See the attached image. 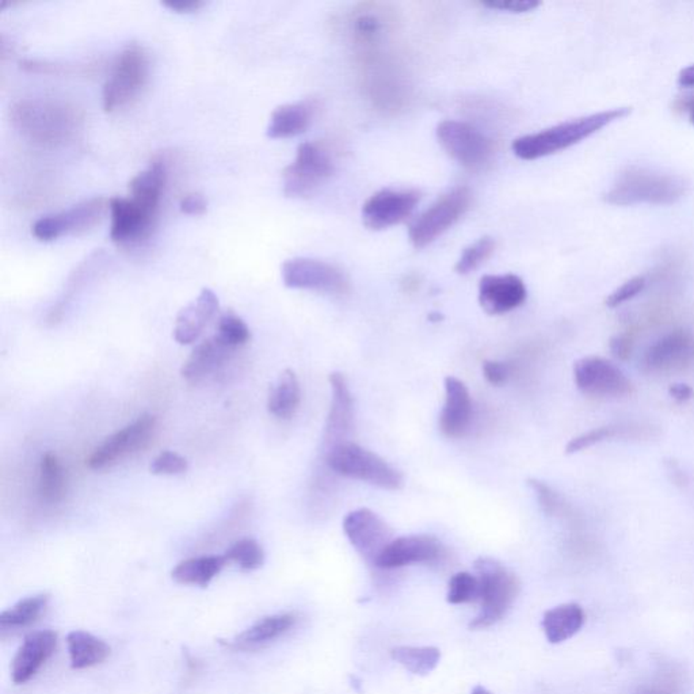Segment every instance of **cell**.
<instances>
[{
	"instance_id": "6da1fadb",
	"label": "cell",
	"mask_w": 694,
	"mask_h": 694,
	"mask_svg": "<svg viewBox=\"0 0 694 694\" xmlns=\"http://www.w3.org/2000/svg\"><path fill=\"white\" fill-rule=\"evenodd\" d=\"M16 130L41 146H59L75 138L83 124L81 109L49 98H21L10 106Z\"/></svg>"
},
{
	"instance_id": "7a4b0ae2",
	"label": "cell",
	"mask_w": 694,
	"mask_h": 694,
	"mask_svg": "<svg viewBox=\"0 0 694 694\" xmlns=\"http://www.w3.org/2000/svg\"><path fill=\"white\" fill-rule=\"evenodd\" d=\"M631 113L632 109L624 106L562 122L540 132L518 138L513 143V152L520 159H541L581 143L584 139L600 132L617 120L625 119Z\"/></svg>"
},
{
	"instance_id": "3957f363",
	"label": "cell",
	"mask_w": 694,
	"mask_h": 694,
	"mask_svg": "<svg viewBox=\"0 0 694 694\" xmlns=\"http://www.w3.org/2000/svg\"><path fill=\"white\" fill-rule=\"evenodd\" d=\"M689 183L680 175L643 168H628L614 180L603 199L611 205H671L684 198Z\"/></svg>"
},
{
	"instance_id": "277c9868",
	"label": "cell",
	"mask_w": 694,
	"mask_h": 694,
	"mask_svg": "<svg viewBox=\"0 0 694 694\" xmlns=\"http://www.w3.org/2000/svg\"><path fill=\"white\" fill-rule=\"evenodd\" d=\"M475 570L480 581L482 611L471 622L472 630H483L504 619L516 598L520 594V581L516 574L490 557H480L475 562Z\"/></svg>"
},
{
	"instance_id": "5b68a950",
	"label": "cell",
	"mask_w": 694,
	"mask_h": 694,
	"mask_svg": "<svg viewBox=\"0 0 694 694\" xmlns=\"http://www.w3.org/2000/svg\"><path fill=\"white\" fill-rule=\"evenodd\" d=\"M326 463L335 474L361 480L382 490L395 491L403 486V475L376 453L345 442L326 452Z\"/></svg>"
},
{
	"instance_id": "8992f818",
	"label": "cell",
	"mask_w": 694,
	"mask_h": 694,
	"mask_svg": "<svg viewBox=\"0 0 694 694\" xmlns=\"http://www.w3.org/2000/svg\"><path fill=\"white\" fill-rule=\"evenodd\" d=\"M149 75V57L146 48L135 41L127 43L103 84V109L113 111L132 102L146 86Z\"/></svg>"
},
{
	"instance_id": "52a82bcc",
	"label": "cell",
	"mask_w": 694,
	"mask_h": 694,
	"mask_svg": "<svg viewBox=\"0 0 694 694\" xmlns=\"http://www.w3.org/2000/svg\"><path fill=\"white\" fill-rule=\"evenodd\" d=\"M335 163L326 147L319 143L300 144L296 159L283 173L284 193L288 197H307L332 178Z\"/></svg>"
},
{
	"instance_id": "ba28073f",
	"label": "cell",
	"mask_w": 694,
	"mask_h": 694,
	"mask_svg": "<svg viewBox=\"0 0 694 694\" xmlns=\"http://www.w3.org/2000/svg\"><path fill=\"white\" fill-rule=\"evenodd\" d=\"M437 139L445 152L467 170H482L494 155L493 141L468 122L442 121L437 127Z\"/></svg>"
},
{
	"instance_id": "9c48e42d",
	"label": "cell",
	"mask_w": 694,
	"mask_h": 694,
	"mask_svg": "<svg viewBox=\"0 0 694 694\" xmlns=\"http://www.w3.org/2000/svg\"><path fill=\"white\" fill-rule=\"evenodd\" d=\"M472 204V193L467 188H456L437 199L410 227V240L415 248H423L452 228Z\"/></svg>"
},
{
	"instance_id": "30bf717a",
	"label": "cell",
	"mask_w": 694,
	"mask_h": 694,
	"mask_svg": "<svg viewBox=\"0 0 694 694\" xmlns=\"http://www.w3.org/2000/svg\"><path fill=\"white\" fill-rule=\"evenodd\" d=\"M283 280L288 288L305 289L342 296L350 291L349 278L340 267L313 258H292L283 265Z\"/></svg>"
},
{
	"instance_id": "8fae6325",
	"label": "cell",
	"mask_w": 694,
	"mask_h": 694,
	"mask_svg": "<svg viewBox=\"0 0 694 694\" xmlns=\"http://www.w3.org/2000/svg\"><path fill=\"white\" fill-rule=\"evenodd\" d=\"M108 205L105 197H92L70 209L43 216L33 224V235L40 240H54L63 235L83 234L100 223Z\"/></svg>"
},
{
	"instance_id": "7c38bea8",
	"label": "cell",
	"mask_w": 694,
	"mask_h": 694,
	"mask_svg": "<svg viewBox=\"0 0 694 694\" xmlns=\"http://www.w3.org/2000/svg\"><path fill=\"white\" fill-rule=\"evenodd\" d=\"M157 429V417L144 414L135 422L105 439L87 460L92 469H105L116 466L122 458L144 449L151 441Z\"/></svg>"
},
{
	"instance_id": "4fadbf2b",
	"label": "cell",
	"mask_w": 694,
	"mask_h": 694,
	"mask_svg": "<svg viewBox=\"0 0 694 694\" xmlns=\"http://www.w3.org/2000/svg\"><path fill=\"white\" fill-rule=\"evenodd\" d=\"M111 213V236L124 247L138 246L151 236L157 224L158 210L140 204L135 198L113 197L109 199Z\"/></svg>"
},
{
	"instance_id": "5bb4252c",
	"label": "cell",
	"mask_w": 694,
	"mask_h": 694,
	"mask_svg": "<svg viewBox=\"0 0 694 694\" xmlns=\"http://www.w3.org/2000/svg\"><path fill=\"white\" fill-rule=\"evenodd\" d=\"M420 201V193L411 188H384L366 199L362 221L371 231H381L403 223Z\"/></svg>"
},
{
	"instance_id": "9a60e30c",
	"label": "cell",
	"mask_w": 694,
	"mask_h": 694,
	"mask_svg": "<svg viewBox=\"0 0 694 694\" xmlns=\"http://www.w3.org/2000/svg\"><path fill=\"white\" fill-rule=\"evenodd\" d=\"M343 532L355 551L373 564L393 540L392 529L387 522L369 509L349 513L343 520Z\"/></svg>"
},
{
	"instance_id": "2e32d148",
	"label": "cell",
	"mask_w": 694,
	"mask_h": 694,
	"mask_svg": "<svg viewBox=\"0 0 694 694\" xmlns=\"http://www.w3.org/2000/svg\"><path fill=\"white\" fill-rule=\"evenodd\" d=\"M576 387L587 395L624 396L632 390L630 380L611 361L584 357L574 365Z\"/></svg>"
},
{
	"instance_id": "e0dca14e",
	"label": "cell",
	"mask_w": 694,
	"mask_h": 694,
	"mask_svg": "<svg viewBox=\"0 0 694 694\" xmlns=\"http://www.w3.org/2000/svg\"><path fill=\"white\" fill-rule=\"evenodd\" d=\"M445 548L434 535H415L393 538L374 565L384 570L406 567L418 563H437L444 557Z\"/></svg>"
},
{
	"instance_id": "ac0fdd59",
	"label": "cell",
	"mask_w": 694,
	"mask_h": 694,
	"mask_svg": "<svg viewBox=\"0 0 694 694\" xmlns=\"http://www.w3.org/2000/svg\"><path fill=\"white\" fill-rule=\"evenodd\" d=\"M329 380L332 384L333 400L324 433V452L349 442L347 439L352 433L354 420V400L346 377L340 371H333Z\"/></svg>"
},
{
	"instance_id": "d6986e66",
	"label": "cell",
	"mask_w": 694,
	"mask_h": 694,
	"mask_svg": "<svg viewBox=\"0 0 694 694\" xmlns=\"http://www.w3.org/2000/svg\"><path fill=\"white\" fill-rule=\"evenodd\" d=\"M527 291L516 275H485L479 283L480 307L490 315H502L524 304Z\"/></svg>"
},
{
	"instance_id": "ffe728a7",
	"label": "cell",
	"mask_w": 694,
	"mask_h": 694,
	"mask_svg": "<svg viewBox=\"0 0 694 694\" xmlns=\"http://www.w3.org/2000/svg\"><path fill=\"white\" fill-rule=\"evenodd\" d=\"M57 647V633L54 631H37L24 638L19 647L11 668L14 684H26L45 665L54 654Z\"/></svg>"
},
{
	"instance_id": "44dd1931",
	"label": "cell",
	"mask_w": 694,
	"mask_h": 694,
	"mask_svg": "<svg viewBox=\"0 0 694 694\" xmlns=\"http://www.w3.org/2000/svg\"><path fill=\"white\" fill-rule=\"evenodd\" d=\"M694 361V337L685 330L665 335L647 350L644 363L650 371H670L687 368Z\"/></svg>"
},
{
	"instance_id": "7402d4cb",
	"label": "cell",
	"mask_w": 694,
	"mask_h": 694,
	"mask_svg": "<svg viewBox=\"0 0 694 694\" xmlns=\"http://www.w3.org/2000/svg\"><path fill=\"white\" fill-rule=\"evenodd\" d=\"M472 420V399L468 388L453 376L445 379V404L439 415V430L448 439H460Z\"/></svg>"
},
{
	"instance_id": "603a6c76",
	"label": "cell",
	"mask_w": 694,
	"mask_h": 694,
	"mask_svg": "<svg viewBox=\"0 0 694 694\" xmlns=\"http://www.w3.org/2000/svg\"><path fill=\"white\" fill-rule=\"evenodd\" d=\"M218 313V299L215 292L202 289L196 300L186 305L177 316L174 329V340L179 345H190L196 342L205 327Z\"/></svg>"
},
{
	"instance_id": "cb8c5ba5",
	"label": "cell",
	"mask_w": 694,
	"mask_h": 694,
	"mask_svg": "<svg viewBox=\"0 0 694 694\" xmlns=\"http://www.w3.org/2000/svg\"><path fill=\"white\" fill-rule=\"evenodd\" d=\"M234 350L229 349L216 335L196 346L180 369V374L188 384H198L209 374L215 373Z\"/></svg>"
},
{
	"instance_id": "d4e9b609",
	"label": "cell",
	"mask_w": 694,
	"mask_h": 694,
	"mask_svg": "<svg viewBox=\"0 0 694 694\" xmlns=\"http://www.w3.org/2000/svg\"><path fill=\"white\" fill-rule=\"evenodd\" d=\"M297 617L294 613L275 614L265 617L255 624L240 633L231 643L227 646L240 651H251V650L262 649L272 641H277L281 636L288 633L296 625Z\"/></svg>"
},
{
	"instance_id": "484cf974",
	"label": "cell",
	"mask_w": 694,
	"mask_h": 694,
	"mask_svg": "<svg viewBox=\"0 0 694 694\" xmlns=\"http://www.w3.org/2000/svg\"><path fill=\"white\" fill-rule=\"evenodd\" d=\"M313 116L315 105L311 101L278 106L270 117L267 136L273 139H286L300 135L308 130Z\"/></svg>"
},
{
	"instance_id": "4316f807",
	"label": "cell",
	"mask_w": 694,
	"mask_h": 694,
	"mask_svg": "<svg viewBox=\"0 0 694 694\" xmlns=\"http://www.w3.org/2000/svg\"><path fill=\"white\" fill-rule=\"evenodd\" d=\"M583 609L578 603H564L544 614L543 630L549 643L559 644L575 636L583 627Z\"/></svg>"
},
{
	"instance_id": "83f0119b",
	"label": "cell",
	"mask_w": 694,
	"mask_h": 694,
	"mask_svg": "<svg viewBox=\"0 0 694 694\" xmlns=\"http://www.w3.org/2000/svg\"><path fill=\"white\" fill-rule=\"evenodd\" d=\"M168 182L165 160L154 159L151 165L130 179V197L151 209L159 210L160 199Z\"/></svg>"
},
{
	"instance_id": "f1b7e54d",
	"label": "cell",
	"mask_w": 694,
	"mask_h": 694,
	"mask_svg": "<svg viewBox=\"0 0 694 694\" xmlns=\"http://www.w3.org/2000/svg\"><path fill=\"white\" fill-rule=\"evenodd\" d=\"M227 563L228 560L224 554L191 557L178 563L171 576L179 584L207 587L226 567Z\"/></svg>"
},
{
	"instance_id": "f546056e",
	"label": "cell",
	"mask_w": 694,
	"mask_h": 694,
	"mask_svg": "<svg viewBox=\"0 0 694 694\" xmlns=\"http://www.w3.org/2000/svg\"><path fill=\"white\" fill-rule=\"evenodd\" d=\"M71 666L75 670L100 665L111 654V647L97 636L86 631H72L67 636Z\"/></svg>"
},
{
	"instance_id": "4dcf8cb0",
	"label": "cell",
	"mask_w": 694,
	"mask_h": 694,
	"mask_svg": "<svg viewBox=\"0 0 694 694\" xmlns=\"http://www.w3.org/2000/svg\"><path fill=\"white\" fill-rule=\"evenodd\" d=\"M302 400V390L296 373L286 369L270 390L267 410L278 419H291L296 414Z\"/></svg>"
},
{
	"instance_id": "1f68e13d",
	"label": "cell",
	"mask_w": 694,
	"mask_h": 694,
	"mask_svg": "<svg viewBox=\"0 0 694 694\" xmlns=\"http://www.w3.org/2000/svg\"><path fill=\"white\" fill-rule=\"evenodd\" d=\"M67 472L56 453L48 452L43 456L40 463V480L38 493L46 504H60L67 496Z\"/></svg>"
},
{
	"instance_id": "d6a6232c",
	"label": "cell",
	"mask_w": 694,
	"mask_h": 694,
	"mask_svg": "<svg viewBox=\"0 0 694 694\" xmlns=\"http://www.w3.org/2000/svg\"><path fill=\"white\" fill-rule=\"evenodd\" d=\"M49 605L48 594L32 595L0 614V632H13L34 624Z\"/></svg>"
},
{
	"instance_id": "836d02e7",
	"label": "cell",
	"mask_w": 694,
	"mask_h": 694,
	"mask_svg": "<svg viewBox=\"0 0 694 694\" xmlns=\"http://www.w3.org/2000/svg\"><path fill=\"white\" fill-rule=\"evenodd\" d=\"M390 657L412 674L428 676L439 665L441 652L434 647H395Z\"/></svg>"
},
{
	"instance_id": "e575fe53",
	"label": "cell",
	"mask_w": 694,
	"mask_h": 694,
	"mask_svg": "<svg viewBox=\"0 0 694 694\" xmlns=\"http://www.w3.org/2000/svg\"><path fill=\"white\" fill-rule=\"evenodd\" d=\"M224 556L228 563H235L245 571L258 570L265 563L264 548L254 538L236 541L234 545L229 546Z\"/></svg>"
},
{
	"instance_id": "d590c367",
	"label": "cell",
	"mask_w": 694,
	"mask_h": 694,
	"mask_svg": "<svg viewBox=\"0 0 694 694\" xmlns=\"http://www.w3.org/2000/svg\"><path fill=\"white\" fill-rule=\"evenodd\" d=\"M496 243L493 237H480L477 242L466 248L456 264L455 270L458 275H466L479 269L496 251Z\"/></svg>"
},
{
	"instance_id": "8d00e7d4",
	"label": "cell",
	"mask_w": 694,
	"mask_h": 694,
	"mask_svg": "<svg viewBox=\"0 0 694 694\" xmlns=\"http://www.w3.org/2000/svg\"><path fill=\"white\" fill-rule=\"evenodd\" d=\"M216 337L231 350L246 345L250 341L251 333L247 324L236 313L228 311L221 315L217 324Z\"/></svg>"
},
{
	"instance_id": "74e56055",
	"label": "cell",
	"mask_w": 694,
	"mask_h": 694,
	"mask_svg": "<svg viewBox=\"0 0 694 694\" xmlns=\"http://www.w3.org/2000/svg\"><path fill=\"white\" fill-rule=\"evenodd\" d=\"M22 70L34 73H92L97 70V63H60L51 60L26 59L21 62Z\"/></svg>"
},
{
	"instance_id": "f35d334b",
	"label": "cell",
	"mask_w": 694,
	"mask_h": 694,
	"mask_svg": "<svg viewBox=\"0 0 694 694\" xmlns=\"http://www.w3.org/2000/svg\"><path fill=\"white\" fill-rule=\"evenodd\" d=\"M480 600V581L469 573H458L452 576L448 589V602L452 605L477 602Z\"/></svg>"
},
{
	"instance_id": "ab89813d",
	"label": "cell",
	"mask_w": 694,
	"mask_h": 694,
	"mask_svg": "<svg viewBox=\"0 0 694 694\" xmlns=\"http://www.w3.org/2000/svg\"><path fill=\"white\" fill-rule=\"evenodd\" d=\"M527 485L535 491V498H537L541 510L549 517L563 515L565 509H567L564 499L551 486L537 479L527 480Z\"/></svg>"
},
{
	"instance_id": "60d3db41",
	"label": "cell",
	"mask_w": 694,
	"mask_h": 694,
	"mask_svg": "<svg viewBox=\"0 0 694 694\" xmlns=\"http://www.w3.org/2000/svg\"><path fill=\"white\" fill-rule=\"evenodd\" d=\"M622 430L624 429L617 428V426H603V428L587 431V433L571 439L567 447H565V453L573 455V453L581 452V450L587 449V448L593 447V445H597L600 442L606 441V439L620 436Z\"/></svg>"
},
{
	"instance_id": "b9f144b4",
	"label": "cell",
	"mask_w": 694,
	"mask_h": 694,
	"mask_svg": "<svg viewBox=\"0 0 694 694\" xmlns=\"http://www.w3.org/2000/svg\"><path fill=\"white\" fill-rule=\"evenodd\" d=\"M188 471V460L178 453L166 452L160 453L151 464V472L154 475H180Z\"/></svg>"
},
{
	"instance_id": "7bdbcfd3",
	"label": "cell",
	"mask_w": 694,
	"mask_h": 694,
	"mask_svg": "<svg viewBox=\"0 0 694 694\" xmlns=\"http://www.w3.org/2000/svg\"><path fill=\"white\" fill-rule=\"evenodd\" d=\"M646 286V278L644 277H633L627 283L622 284L620 288H617L611 296L606 299V305L609 308H616L619 305L624 304V303L630 302L633 297L638 296Z\"/></svg>"
},
{
	"instance_id": "ee69618b",
	"label": "cell",
	"mask_w": 694,
	"mask_h": 694,
	"mask_svg": "<svg viewBox=\"0 0 694 694\" xmlns=\"http://www.w3.org/2000/svg\"><path fill=\"white\" fill-rule=\"evenodd\" d=\"M482 5L493 8V10L520 14L535 10L540 5V2H535V0H491V2L482 3Z\"/></svg>"
},
{
	"instance_id": "f6af8a7d",
	"label": "cell",
	"mask_w": 694,
	"mask_h": 694,
	"mask_svg": "<svg viewBox=\"0 0 694 694\" xmlns=\"http://www.w3.org/2000/svg\"><path fill=\"white\" fill-rule=\"evenodd\" d=\"M483 374L491 385L505 384L510 376L509 363L499 362V361H485L483 362Z\"/></svg>"
},
{
	"instance_id": "bcb514c9",
	"label": "cell",
	"mask_w": 694,
	"mask_h": 694,
	"mask_svg": "<svg viewBox=\"0 0 694 694\" xmlns=\"http://www.w3.org/2000/svg\"><path fill=\"white\" fill-rule=\"evenodd\" d=\"M207 202L199 193H188L179 201V209L186 215L199 216L207 212Z\"/></svg>"
},
{
	"instance_id": "7dc6e473",
	"label": "cell",
	"mask_w": 694,
	"mask_h": 694,
	"mask_svg": "<svg viewBox=\"0 0 694 694\" xmlns=\"http://www.w3.org/2000/svg\"><path fill=\"white\" fill-rule=\"evenodd\" d=\"M631 350H632V343H631L630 338L624 337V335L612 338L611 352H613L614 357L622 361L628 360Z\"/></svg>"
},
{
	"instance_id": "c3c4849f",
	"label": "cell",
	"mask_w": 694,
	"mask_h": 694,
	"mask_svg": "<svg viewBox=\"0 0 694 694\" xmlns=\"http://www.w3.org/2000/svg\"><path fill=\"white\" fill-rule=\"evenodd\" d=\"M163 5L179 13H190L197 11L205 5L204 0H163Z\"/></svg>"
},
{
	"instance_id": "681fc988",
	"label": "cell",
	"mask_w": 694,
	"mask_h": 694,
	"mask_svg": "<svg viewBox=\"0 0 694 694\" xmlns=\"http://www.w3.org/2000/svg\"><path fill=\"white\" fill-rule=\"evenodd\" d=\"M636 694H679L673 684L669 682H657V684L649 685L643 688Z\"/></svg>"
},
{
	"instance_id": "f907efd6",
	"label": "cell",
	"mask_w": 694,
	"mask_h": 694,
	"mask_svg": "<svg viewBox=\"0 0 694 694\" xmlns=\"http://www.w3.org/2000/svg\"><path fill=\"white\" fill-rule=\"evenodd\" d=\"M669 392H670V395L679 401L689 400V399L693 398L694 393L692 387H689L688 384H682V382L671 385Z\"/></svg>"
},
{
	"instance_id": "816d5d0a",
	"label": "cell",
	"mask_w": 694,
	"mask_h": 694,
	"mask_svg": "<svg viewBox=\"0 0 694 694\" xmlns=\"http://www.w3.org/2000/svg\"><path fill=\"white\" fill-rule=\"evenodd\" d=\"M676 108L689 114L690 124L694 125V95L680 98L676 102Z\"/></svg>"
},
{
	"instance_id": "f5cc1de1",
	"label": "cell",
	"mask_w": 694,
	"mask_h": 694,
	"mask_svg": "<svg viewBox=\"0 0 694 694\" xmlns=\"http://www.w3.org/2000/svg\"><path fill=\"white\" fill-rule=\"evenodd\" d=\"M679 84L681 87L692 89L694 87V64L684 68L679 75Z\"/></svg>"
},
{
	"instance_id": "db71d44e",
	"label": "cell",
	"mask_w": 694,
	"mask_h": 694,
	"mask_svg": "<svg viewBox=\"0 0 694 694\" xmlns=\"http://www.w3.org/2000/svg\"><path fill=\"white\" fill-rule=\"evenodd\" d=\"M472 694H494V693L488 692V690L486 689V688L477 687L475 688L474 690H472Z\"/></svg>"
}]
</instances>
